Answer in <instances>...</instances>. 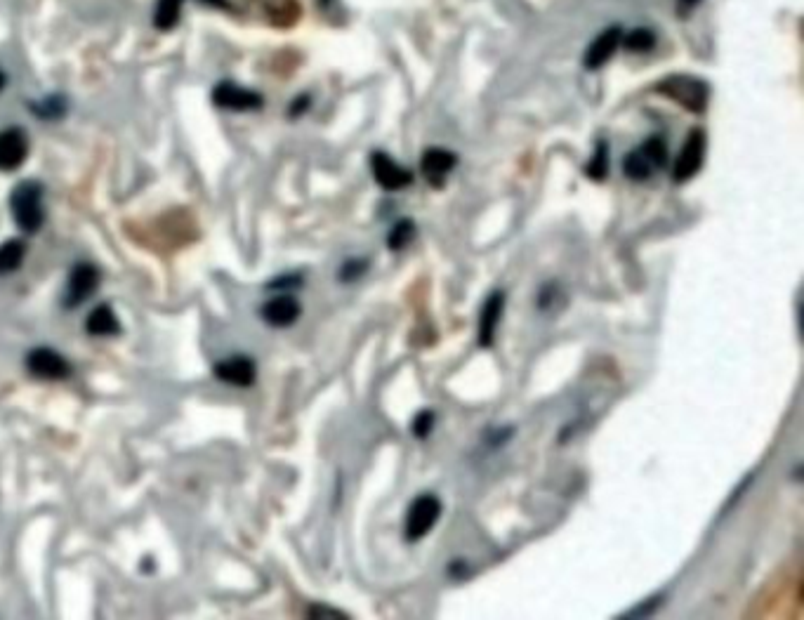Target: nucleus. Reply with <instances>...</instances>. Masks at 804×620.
Returning a JSON list of instances; mask_svg holds the SVG:
<instances>
[{"label":"nucleus","mask_w":804,"mask_h":620,"mask_svg":"<svg viewBox=\"0 0 804 620\" xmlns=\"http://www.w3.org/2000/svg\"><path fill=\"white\" fill-rule=\"evenodd\" d=\"M10 210L17 227L24 234H36L45 222L43 210V184L36 180L19 182L10 194Z\"/></svg>","instance_id":"f257e3e1"},{"label":"nucleus","mask_w":804,"mask_h":620,"mask_svg":"<svg viewBox=\"0 0 804 620\" xmlns=\"http://www.w3.org/2000/svg\"><path fill=\"white\" fill-rule=\"evenodd\" d=\"M656 92H661V95H665L672 102H677L687 111H694V114H703L710 102L708 83L696 76H682V74L668 76L656 85Z\"/></svg>","instance_id":"f03ea898"},{"label":"nucleus","mask_w":804,"mask_h":620,"mask_svg":"<svg viewBox=\"0 0 804 620\" xmlns=\"http://www.w3.org/2000/svg\"><path fill=\"white\" fill-rule=\"evenodd\" d=\"M665 163H668V144L663 137H649L642 147L623 158V173L632 182H644L656 170L665 168Z\"/></svg>","instance_id":"7ed1b4c3"},{"label":"nucleus","mask_w":804,"mask_h":620,"mask_svg":"<svg viewBox=\"0 0 804 620\" xmlns=\"http://www.w3.org/2000/svg\"><path fill=\"white\" fill-rule=\"evenodd\" d=\"M441 517V500L437 496H418L413 500L411 510L406 514V526H404V536L408 543H418L420 538H425Z\"/></svg>","instance_id":"20e7f679"},{"label":"nucleus","mask_w":804,"mask_h":620,"mask_svg":"<svg viewBox=\"0 0 804 620\" xmlns=\"http://www.w3.org/2000/svg\"><path fill=\"white\" fill-rule=\"evenodd\" d=\"M705 149H708V137H705V130L696 128L691 130L684 140V147L677 156L675 166H672V180L675 182H687L691 177L698 175V170L703 168L705 161Z\"/></svg>","instance_id":"39448f33"},{"label":"nucleus","mask_w":804,"mask_h":620,"mask_svg":"<svg viewBox=\"0 0 804 620\" xmlns=\"http://www.w3.org/2000/svg\"><path fill=\"white\" fill-rule=\"evenodd\" d=\"M97 286H100V272H97L92 265H88V262L76 265L71 269L67 290H64L62 295L64 309H74L78 305H83V302L95 293Z\"/></svg>","instance_id":"423d86ee"},{"label":"nucleus","mask_w":804,"mask_h":620,"mask_svg":"<svg viewBox=\"0 0 804 620\" xmlns=\"http://www.w3.org/2000/svg\"><path fill=\"white\" fill-rule=\"evenodd\" d=\"M26 368L43 380H64L71 375L69 361L50 347H36L26 356Z\"/></svg>","instance_id":"0eeeda50"},{"label":"nucleus","mask_w":804,"mask_h":620,"mask_svg":"<svg viewBox=\"0 0 804 620\" xmlns=\"http://www.w3.org/2000/svg\"><path fill=\"white\" fill-rule=\"evenodd\" d=\"M371 170H373L375 182H378L380 187L387 189V191L406 189L408 184L413 182L411 170L401 168L392 156L382 154V151H378V154L371 156Z\"/></svg>","instance_id":"6e6552de"},{"label":"nucleus","mask_w":804,"mask_h":620,"mask_svg":"<svg viewBox=\"0 0 804 620\" xmlns=\"http://www.w3.org/2000/svg\"><path fill=\"white\" fill-rule=\"evenodd\" d=\"M503 312H505V293L503 290H493L489 298H486L479 314V328H477L479 347H493Z\"/></svg>","instance_id":"1a4fd4ad"},{"label":"nucleus","mask_w":804,"mask_h":620,"mask_svg":"<svg viewBox=\"0 0 804 620\" xmlns=\"http://www.w3.org/2000/svg\"><path fill=\"white\" fill-rule=\"evenodd\" d=\"M621 41H623L621 26H609V29H604L602 34H599L595 41L588 45V50H585V57H583L585 69L588 71L602 69L604 64L614 57V52L618 50Z\"/></svg>","instance_id":"9d476101"},{"label":"nucleus","mask_w":804,"mask_h":620,"mask_svg":"<svg viewBox=\"0 0 804 620\" xmlns=\"http://www.w3.org/2000/svg\"><path fill=\"white\" fill-rule=\"evenodd\" d=\"M29 156V140L22 128H8L0 133V170L12 173Z\"/></svg>","instance_id":"9b49d317"},{"label":"nucleus","mask_w":804,"mask_h":620,"mask_svg":"<svg viewBox=\"0 0 804 620\" xmlns=\"http://www.w3.org/2000/svg\"><path fill=\"white\" fill-rule=\"evenodd\" d=\"M458 163V156L453 154V151H446V149H427L423 154V161H420V170H423L425 180L432 184L434 189H441L448 180V175L453 173V168H456Z\"/></svg>","instance_id":"f8f14e48"},{"label":"nucleus","mask_w":804,"mask_h":620,"mask_svg":"<svg viewBox=\"0 0 804 620\" xmlns=\"http://www.w3.org/2000/svg\"><path fill=\"white\" fill-rule=\"evenodd\" d=\"M213 102L220 109L229 111H253L262 107V97L253 90L241 88L236 83H220L213 90Z\"/></svg>","instance_id":"ddd939ff"},{"label":"nucleus","mask_w":804,"mask_h":620,"mask_svg":"<svg viewBox=\"0 0 804 620\" xmlns=\"http://www.w3.org/2000/svg\"><path fill=\"white\" fill-rule=\"evenodd\" d=\"M300 314H302L300 302L291 293L276 295V298H272L265 307H262V319H265V323H269L272 328L293 326V323L300 319Z\"/></svg>","instance_id":"4468645a"},{"label":"nucleus","mask_w":804,"mask_h":620,"mask_svg":"<svg viewBox=\"0 0 804 620\" xmlns=\"http://www.w3.org/2000/svg\"><path fill=\"white\" fill-rule=\"evenodd\" d=\"M215 378L234 387H250L257 378V366L248 356H232L215 364Z\"/></svg>","instance_id":"2eb2a0df"},{"label":"nucleus","mask_w":804,"mask_h":620,"mask_svg":"<svg viewBox=\"0 0 804 620\" xmlns=\"http://www.w3.org/2000/svg\"><path fill=\"white\" fill-rule=\"evenodd\" d=\"M85 328H88L90 335H118L121 333V323H118L114 309L109 305L95 307L88 314V321H85Z\"/></svg>","instance_id":"dca6fc26"},{"label":"nucleus","mask_w":804,"mask_h":620,"mask_svg":"<svg viewBox=\"0 0 804 620\" xmlns=\"http://www.w3.org/2000/svg\"><path fill=\"white\" fill-rule=\"evenodd\" d=\"M26 255L24 239H10L0 246V276H8L22 267Z\"/></svg>","instance_id":"f3484780"},{"label":"nucleus","mask_w":804,"mask_h":620,"mask_svg":"<svg viewBox=\"0 0 804 620\" xmlns=\"http://www.w3.org/2000/svg\"><path fill=\"white\" fill-rule=\"evenodd\" d=\"M182 5L184 0H158L156 12H154V24L161 31L175 29L177 22H180L182 15Z\"/></svg>","instance_id":"a211bd4d"},{"label":"nucleus","mask_w":804,"mask_h":620,"mask_svg":"<svg viewBox=\"0 0 804 620\" xmlns=\"http://www.w3.org/2000/svg\"><path fill=\"white\" fill-rule=\"evenodd\" d=\"M413 236H415V222L404 217V220H399L397 224H394L390 236H387V248L404 250L408 243L413 241Z\"/></svg>","instance_id":"6ab92c4d"},{"label":"nucleus","mask_w":804,"mask_h":620,"mask_svg":"<svg viewBox=\"0 0 804 620\" xmlns=\"http://www.w3.org/2000/svg\"><path fill=\"white\" fill-rule=\"evenodd\" d=\"M585 173H588L590 180H595V182H602L604 177L609 175V147H606V142L597 144L595 156L590 158V163H588V168H585Z\"/></svg>","instance_id":"aec40b11"},{"label":"nucleus","mask_w":804,"mask_h":620,"mask_svg":"<svg viewBox=\"0 0 804 620\" xmlns=\"http://www.w3.org/2000/svg\"><path fill=\"white\" fill-rule=\"evenodd\" d=\"M656 45V36L649 29H635L625 38V48L630 52H649Z\"/></svg>","instance_id":"412c9836"},{"label":"nucleus","mask_w":804,"mask_h":620,"mask_svg":"<svg viewBox=\"0 0 804 620\" xmlns=\"http://www.w3.org/2000/svg\"><path fill=\"white\" fill-rule=\"evenodd\" d=\"M366 269H368V260H366V257H352V260H347L345 265H342V269H340V281H342V283L357 281L359 276H364Z\"/></svg>","instance_id":"4be33fe9"},{"label":"nucleus","mask_w":804,"mask_h":620,"mask_svg":"<svg viewBox=\"0 0 804 620\" xmlns=\"http://www.w3.org/2000/svg\"><path fill=\"white\" fill-rule=\"evenodd\" d=\"M432 427H434V411H430V408H425V411H420V413L413 418V422H411V432H413L418 439L430 437Z\"/></svg>","instance_id":"5701e85b"},{"label":"nucleus","mask_w":804,"mask_h":620,"mask_svg":"<svg viewBox=\"0 0 804 620\" xmlns=\"http://www.w3.org/2000/svg\"><path fill=\"white\" fill-rule=\"evenodd\" d=\"M34 111L41 118H48V121H52V118L64 116V111H67V107H64L62 97H50V100H43L41 104H36Z\"/></svg>","instance_id":"b1692460"},{"label":"nucleus","mask_w":804,"mask_h":620,"mask_svg":"<svg viewBox=\"0 0 804 620\" xmlns=\"http://www.w3.org/2000/svg\"><path fill=\"white\" fill-rule=\"evenodd\" d=\"M661 604H663V595L649 597V599H644L642 604L635 606V609L628 611V613H625V616H621V618H649V616H654V613H656L658 609H661Z\"/></svg>","instance_id":"393cba45"},{"label":"nucleus","mask_w":804,"mask_h":620,"mask_svg":"<svg viewBox=\"0 0 804 620\" xmlns=\"http://www.w3.org/2000/svg\"><path fill=\"white\" fill-rule=\"evenodd\" d=\"M302 286V276L300 274H281L276 276V279L269 283V288H276V290H295Z\"/></svg>","instance_id":"a878e982"},{"label":"nucleus","mask_w":804,"mask_h":620,"mask_svg":"<svg viewBox=\"0 0 804 620\" xmlns=\"http://www.w3.org/2000/svg\"><path fill=\"white\" fill-rule=\"evenodd\" d=\"M307 616H309V618H340V620H345V618H349V616H345V613H342V611H335V609H328V606H321V604H314V606H309Z\"/></svg>","instance_id":"bb28decb"},{"label":"nucleus","mask_w":804,"mask_h":620,"mask_svg":"<svg viewBox=\"0 0 804 620\" xmlns=\"http://www.w3.org/2000/svg\"><path fill=\"white\" fill-rule=\"evenodd\" d=\"M680 5H682V10H691V8H696L698 0H680Z\"/></svg>","instance_id":"cd10ccee"},{"label":"nucleus","mask_w":804,"mask_h":620,"mask_svg":"<svg viewBox=\"0 0 804 620\" xmlns=\"http://www.w3.org/2000/svg\"><path fill=\"white\" fill-rule=\"evenodd\" d=\"M3 88H5V74L0 71V90H3Z\"/></svg>","instance_id":"c85d7f7f"}]
</instances>
